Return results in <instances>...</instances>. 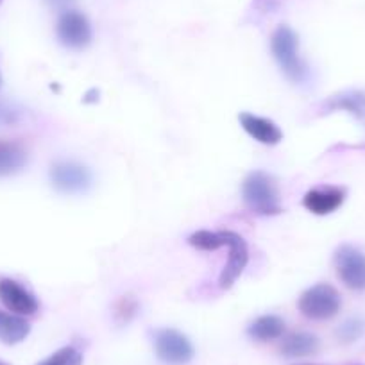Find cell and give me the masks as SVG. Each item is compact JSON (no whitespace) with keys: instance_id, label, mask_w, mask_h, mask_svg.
I'll list each match as a JSON object with an SVG mask.
<instances>
[{"instance_id":"6da1fadb","label":"cell","mask_w":365,"mask_h":365,"mask_svg":"<svg viewBox=\"0 0 365 365\" xmlns=\"http://www.w3.org/2000/svg\"><path fill=\"white\" fill-rule=\"evenodd\" d=\"M242 195L247 208L258 215H278L282 212L278 187L265 172L256 170L249 174L242 185Z\"/></svg>"},{"instance_id":"7a4b0ae2","label":"cell","mask_w":365,"mask_h":365,"mask_svg":"<svg viewBox=\"0 0 365 365\" xmlns=\"http://www.w3.org/2000/svg\"><path fill=\"white\" fill-rule=\"evenodd\" d=\"M270 48L278 61L279 68L283 70L287 77L294 83H303L308 76V66L303 59L299 58V41H297L296 33L290 27L282 26L274 31L272 40H270Z\"/></svg>"},{"instance_id":"3957f363","label":"cell","mask_w":365,"mask_h":365,"mask_svg":"<svg viewBox=\"0 0 365 365\" xmlns=\"http://www.w3.org/2000/svg\"><path fill=\"white\" fill-rule=\"evenodd\" d=\"M340 304L342 301L336 289L326 283H319L301 296L299 310L312 321H326L339 314Z\"/></svg>"},{"instance_id":"277c9868","label":"cell","mask_w":365,"mask_h":365,"mask_svg":"<svg viewBox=\"0 0 365 365\" xmlns=\"http://www.w3.org/2000/svg\"><path fill=\"white\" fill-rule=\"evenodd\" d=\"M154 347L161 361L167 365H185L194 358L190 340L175 329H160L154 335Z\"/></svg>"},{"instance_id":"5b68a950","label":"cell","mask_w":365,"mask_h":365,"mask_svg":"<svg viewBox=\"0 0 365 365\" xmlns=\"http://www.w3.org/2000/svg\"><path fill=\"white\" fill-rule=\"evenodd\" d=\"M339 278L351 290H365V252L353 245H342L335 252Z\"/></svg>"},{"instance_id":"8992f818","label":"cell","mask_w":365,"mask_h":365,"mask_svg":"<svg viewBox=\"0 0 365 365\" xmlns=\"http://www.w3.org/2000/svg\"><path fill=\"white\" fill-rule=\"evenodd\" d=\"M52 185L63 194H81L91 185V174L86 167L73 161H59L51 168Z\"/></svg>"},{"instance_id":"52a82bcc","label":"cell","mask_w":365,"mask_h":365,"mask_svg":"<svg viewBox=\"0 0 365 365\" xmlns=\"http://www.w3.org/2000/svg\"><path fill=\"white\" fill-rule=\"evenodd\" d=\"M224 245L230 247V258H227L226 267H224L222 274L219 278V285L222 289H230L235 282L238 279L242 272H244L245 265L249 262V251L245 245L244 238L240 235L233 233V231H222Z\"/></svg>"},{"instance_id":"ba28073f","label":"cell","mask_w":365,"mask_h":365,"mask_svg":"<svg viewBox=\"0 0 365 365\" xmlns=\"http://www.w3.org/2000/svg\"><path fill=\"white\" fill-rule=\"evenodd\" d=\"M58 38L70 48H84L91 41V27L79 11H66L58 20Z\"/></svg>"},{"instance_id":"9c48e42d","label":"cell","mask_w":365,"mask_h":365,"mask_svg":"<svg viewBox=\"0 0 365 365\" xmlns=\"http://www.w3.org/2000/svg\"><path fill=\"white\" fill-rule=\"evenodd\" d=\"M0 301L16 315H33L38 312L36 297L9 278L0 279Z\"/></svg>"},{"instance_id":"30bf717a","label":"cell","mask_w":365,"mask_h":365,"mask_svg":"<svg viewBox=\"0 0 365 365\" xmlns=\"http://www.w3.org/2000/svg\"><path fill=\"white\" fill-rule=\"evenodd\" d=\"M346 192L339 187L314 188L303 199V206L315 215H329L342 206Z\"/></svg>"},{"instance_id":"8fae6325","label":"cell","mask_w":365,"mask_h":365,"mask_svg":"<svg viewBox=\"0 0 365 365\" xmlns=\"http://www.w3.org/2000/svg\"><path fill=\"white\" fill-rule=\"evenodd\" d=\"M240 125L251 138L256 142L265 143V145H276L283 140V133L278 125L274 124L269 118L258 117L252 113H240L238 115Z\"/></svg>"},{"instance_id":"7c38bea8","label":"cell","mask_w":365,"mask_h":365,"mask_svg":"<svg viewBox=\"0 0 365 365\" xmlns=\"http://www.w3.org/2000/svg\"><path fill=\"white\" fill-rule=\"evenodd\" d=\"M326 111H347L365 128V91H344L324 103Z\"/></svg>"},{"instance_id":"4fadbf2b","label":"cell","mask_w":365,"mask_h":365,"mask_svg":"<svg viewBox=\"0 0 365 365\" xmlns=\"http://www.w3.org/2000/svg\"><path fill=\"white\" fill-rule=\"evenodd\" d=\"M31 331V324L24 317L16 314H8L0 310V342L15 346L27 339Z\"/></svg>"},{"instance_id":"5bb4252c","label":"cell","mask_w":365,"mask_h":365,"mask_svg":"<svg viewBox=\"0 0 365 365\" xmlns=\"http://www.w3.org/2000/svg\"><path fill=\"white\" fill-rule=\"evenodd\" d=\"M283 331H285V322L278 315H263V317H258L247 329L249 336L258 340V342H269V340L279 339L283 335Z\"/></svg>"},{"instance_id":"9a60e30c","label":"cell","mask_w":365,"mask_h":365,"mask_svg":"<svg viewBox=\"0 0 365 365\" xmlns=\"http://www.w3.org/2000/svg\"><path fill=\"white\" fill-rule=\"evenodd\" d=\"M319 349L317 336L310 335V333H292L283 340L282 353L285 356L296 358V356H307V354L315 353Z\"/></svg>"},{"instance_id":"2e32d148","label":"cell","mask_w":365,"mask_h":365,"mask_svg":"<svg viewBox=\"0 0 365 365\" xmlns=\"http://www.w3.org/2000/svg\"><path fill=\"white\" fill-rule=\"evenodd\" d=\"M26 153L16 143H0V175L20 170L26 165Z\"/></svg>"},{"instance_id":"e0dca14e","label":"cell","mask_w":365,"mask_h":365,"mask_svg":"<svg viewBox=\"0 0 365 365\" xmlns=\"http://www.w3.org/2000/svg\"><path fill=\"white\" fill-rule=\"evenodd\" d=\"M188 244L201 249V251H217V249L224 247L222 231H220V233H213V231H197V233H194L188 238Z\"/></svg>"},{"instance_id":"ac0fdd59","label":"cell","mask_w":365,"mask_h":365,"mask_svg":"<svg viewBox=\"0 0 365 365\" xmlns=\"http://www.w3.org/2000/svg\"><path fill=\"white\" fill-rule=\"evenodd\" d=\"M83 364V354L76 347H61L59 351L52 353L51 356L41 360L36 365H81Z\"/></svg>"},{"instance_id":"d6986e66","label":"cell","mask_w":365,"mask_h":365,"mask_svg":"<svg viewBox=\"0 0 365 365\" xmlns=\"http://www.w3.org/2000/svg\"><path fill=\"white\" fill-rule=\"evenodd\" d=\"M365 326L361 321H347L346 324H342V328L339 329V336L344 342H353L358 336L364 333Z\"/></svg>"},{"instance_id":"ffe728a7","label":"cell","mask_w":365,"mask_h":365,"mask_svg":"<svg viewBox=\"0 0 365 365\" xmlns=\"http://www.w3.org/2000/svg\"><path fill=\"white\" fill-rule=\"evenodd\" d=\"M136 312V301L133 297H122L117 303V315L122 321H128L129 317H133Z\"/></svg>"},{"instance_id":"44dd1931","label":"cell","mask_w":365,"mask_h":365,"mask_svg":"<svg viewBox=\"0 0 365 365\" xmlns=\"http://www.w3.org/2000/svg\"><path fill=\"white\" fill-rule=\"evenodd\" d=\"M48 2H51V4H56V6H63V4H66L68 0H48Z\"/></svg>"},{"instance_id":"7402d4cb","label":"cell","mask_w":365,"mask_h":365,"mask_svg":"<svg viewBox=\"0 0 365 365\" xmlns=\"http://www.w3.org/2000/svg\"><path fill=\"white\" fill-rule=\"evenodd\" d=\"M0 365H4V364H2V361H0Z\"/></svg>"},{"instance_id":"603a6c76","label":"cell","mask_w":365,"mask_h":365,"mask_svg":"<svg viewBox=\"0 0 365 365\" xmlns=\"http://www.w3.org/2000/svg\"><path fill=\"white\" fill-rule=\"evenodd\" d=\"M0 83H2V79H0Z\"/></svg>"}]
</instances>
